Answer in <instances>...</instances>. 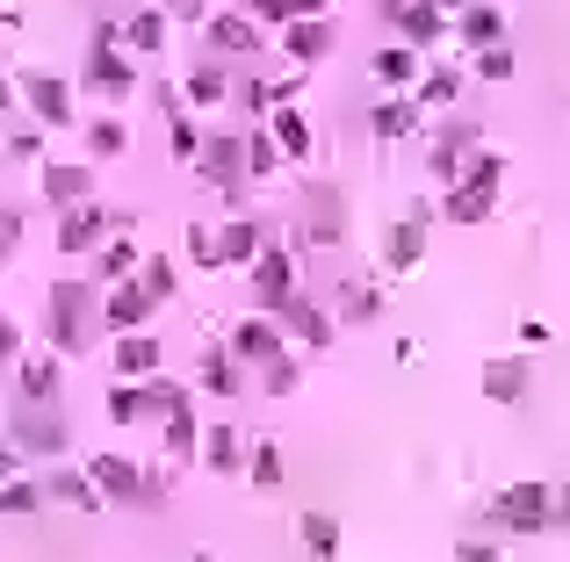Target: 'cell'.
Wrapping results in <instances>:
<instances>
[{"mask_svg": "<svg viewBox=\"0 0 570 562\" xmlns=\"http://www.w3.org/2000/svg\"><path fill=\"white\" fill-rule=\"evenodd\" d=\"M253 483H260V491H275V483H282V455H275V447H253Z\"/></svg>", "mask_w": 570, "mask_h": 562, "instance_id": "681fc988", "label": "cell"}, {"mask_svg": "<svg viewBox=\"0 0 570 562\" xmlns=\"http://www.w3.org/2000/svg\"><path fill=\"white\" fill-rule=\"evenodd\" d=\"M463 181H469V187H485V195H499V181H505V159H499V152H477V159L463 167ZM448 187H455V181H448Z\"/></svg>", "mask_w": 570, "mask_h": 562, "instance_id": "d590c367", "label": "cell"}, {"mask_svg": "<svg viewBox=\"0 0 570 562\" xmlns=\"http://www.w3.org/2000/svg\"><path fill=\"white\" fill-rule=\"evenodd\" d=\"M499 527L505 534H549L556 527V491L542 477H520L499 491Z\"/></svg>", "mask_w": 570, "mask_h": 562, "instance_id": "7a4b0ae2", "label": "cell"}, {"mask_svg": "<svg viewBox=\"0 0 570 562\" xmlns=\"http://www.w3.org/2000/svg\"><path fill=\"white\" fill-rule=\"evenodd\" d=\"M22 94H30V108L52 123V130H58V123H72V94H66V80H52V72H30V80H22Z\"/></svg>", "mask_w": 570, "mask_h": 562, "instance_id": "2e32d148", "label": "cell"}, {"mask_svg": "<svg viewBox=\"0 0 570 562\" xmlns=\"http://www.w3.org/2000/svg\"><path fill=\"white\" fill-rule=\"evenodd\" d=\"M44 505V477H22V483H0V512L8 519H22V512Z\"/></svg>", "mask_w": 570, "mask_h": 562, "instance_id": "1f68e13d", "label": "cell"}, {"mask_svg": "<svg viewBox=\"0 0 570 562\" xmlns=\"http://www.w3.org/2000/svg\"><path fill=\"white\" fill-rule=\"evenodd\" d=\"M145 404L173 418V411H189V397H181V382H167V375H145Z\"/></svg>", "mask_w": 570, "mask_h": 562, "instance_id": "ab89813d", "label": "cell"}, {"mask_svg": "<svg viewBox=\"0 0 570 562\" xmlns=\"http://www.w3.org/2000/svg\"><path fill=\"white\" fill-rule=\"evenodd\" d=\"M195 382H203V390H209V397H231V390H239V368H231V360H225V354H209V360H203V368H195Z\"/></svg>", "mask_w": 570, "mask_h": 562, "instance_id": "8d00e7d4", "label": "cell"}, {"mask_svg": "<svg viewBox=\"0 0 570 562\" xmlns=\"http://www.w3.org/2000/svg\"><path fill=\"white\" fill-rule=\"evenodd\" d=\"M52 390H58V360H22V397L52 404Z\"/></svg>", "mask_w": 570, "mask_h": 562, "instance_id": "d6a6232c", "label": "cell"}, {"mask_svg": "<svg viewBox=\"0 0 570 562\" xmlns=\"http://www.w3.org/2000/svg\"><path fill=\"white\" fill-rule=\"evenodd\" d=\"M419 123V102H383L376 108V137H404Z\"/></svg>", "mask_w": 570, "mask_h": 562, "instance_id": "f35d334b", "label": "cell"}, {"mask_svg": "<svg viewBox=\"0 0 570 562\" xmlns=\"http://www.w3.org/2000/svg\"><path fill=\"white\" fill-rule=\"evenodd\" d=\"M296 534H304L311 562H332V555H340V527H332L326 512H304V519H296Z\"/></svg>", "mask_w": 570, "mask_h": 562, "instance_id": "4316f807", "label": "cell"}, {"mask_svg": "<svg viewBox=\"0 0 570 562\" xmlns=\"http://www.w3.org/2000/svg\"><path fill=\"white\" fill-rule=\"evenodd\" d=\"M15 469H22V447H0V483L15 477Z\"/></svg>", "mask_w": 570, "mask_h": 562, "instance_id": "11a10c76", "label": "cell"}, {"mask_svg": "<svg viewBox=\"0 0 570 562\" xmlns=\"http://www.w3.org/2000/svg\"><path fill=\"white\" fill-rule=\"evenodd\" d=\"M15 447H22V455H66V426H58L52 411H36L30 397H22V418H15Z\"/></svg>", "mask_w": 570, "mask_h": 562, "instance_id": "ba28073f", "label": "cell"}, {"mask_svg": "<svg viewBox=\"0 0 570 562\" xmlns=\"http://www.w3.org/2000/svg\"><path fill=\"white\" fill-rule=\"evenodd\" d=\"M44 497H66V505H102V491H94L87 469H52V477H44Z\"/></svg>", "mask_w": 570, "mask_h": 562, "instance_id": "d4e9b609", "label": "cell"}, {"mask_svg": "<svg viewBox=\"0 0 570 562\" xmlns=\"http://www.w3.org/2000/svg\"><path fill=\"white\" fill-rule=\"evenodd\" d=\"M340 303H346V324H368V318H376V289H368V282H354Z\"/></svg>", "mask_w": 570, "mask_h": 562, "instance_id": "bcb514c9", "label": "cell"}, {"mask_svg": "<svg viewBox=\"0 0 570 562\" xmlns=\"http://www.w3.org/2000/svg\"><path fill=\"white\" fill-rule=\"evenodd\" d=\"M15 346H22V340H15V324L0 318V368H8V360H15Z\"/></svg>", "mask_w": 570, "mask_h": 562, "instance_id": "db71d44e", "label": "cell"}, {"mask_svg": "<svg viewBox=\"0 0 570 562\" xmlns=\"http://www.w3.org/2000/svg\"><path fill=\"white\" fill-rule=\"evenodd\" d=\"M253 22L260 30H282V22H296V0H253Z\"/></svg>", "mask_w": 570, "mask_h": 562, "instance_id": "c3c4849f", "label": "cell"}, {"mask_svg": "<svg viewBox=\"0 0 570 562\" xmlns=\"http://www.w3.org/2000/svg\"><path fill=\"white\" fill-rule=\"evenodd\" d=\"M159 310V296L145 289V282H109V303H102V324L109 332H145Z\"/></svg>", "mask_w": 570, "mask_h": 562, "instance_id": "277c9868", "label": "cell"}, {"mask_svg": "<svg viewBox=\"0 0 570 562\" xmlns=\"http://www.w3.org/2000/svg\"><path fill=\"white\" fill-rule=\"evenodd\" d=\"M116 375H130V382L159 375V340L152 332H116Z\"/></svg>", "mask_w": 570, "mask_h": 562, "instance_id": "ac0fdd59", "label": "cell"}, {"mask_svg": "<svg viewBox=\"0 0 570 562\" xmlns=\"http://www.w3.org/2000/svg\"><path fill=\"white\" fill-rule=\"evenodd\" d=\"M138 282H145V289L159 296V303H167V296H173V282H181V274H173V260H167V253H152V260H145V267H138Z\"/></svg>", "mask_w": 570, "mask_h": 562, "instance_id": "60d3db41", "label": "cell"}, {"mask_svg": "<svg viewBox=\"0 0 570 562\" xmlns=\"http://www.w3.org/2000/svg\"><path fill=\"white\" fill-rule=\"evenodd\" d=\"M485 397H491V404H520V397H527V360H520V354L485 360Z\"/></svg>", "mask_w": 570, "mask_h": 562, "instance_id": "ffe728a7", "label": "cell"}, {"mask_svg": "<svg viewBox=\"0 0 570 562\" xmlns=\"http://www.w3.org/2000/svg\"><path fill=\"white\" fill-rule=\"evenodd\" d=\"M87 187H94V173H87V167H44V195H52L58 209L87 203Z\"/></svg>", "mask_w": 570, "mask_h": 562, "instance_id": "603a6c76", "label": "cell"}, {"mask_svg": "<svg viewBox=\"0 0 570 562\" xmlns=\"http://www.w3.org/2000/svg\"><path fill=\"white\" fill-rule=\"evenodd\" d=\"M267 130H275V145H282L289 159H304V152H311V123L296 116L289 102H275V123H267Z\"/></svg>", "mask_w": 570, "mask_h": 562, "instance_id": "484cf974", "label": "cell"}, {"mask_svg": "<svg viewBox=\"0 0 570 562\" xmlns=\"http://www.w3.org/2000/svg\"><path fill=\"white\" fill-rule=\"evenodd\" d=\"M368 72H376V87H390V94L419 87V44H383V51L368 58Z\"/></svg>", "mask_w": 570, "mask_h": 562, "instance_id": "7c38bea8", "label": "cell"}, {"mask_svg": "<svg viewBox=\"0 0 570 562\" xmlns=\"http://www.w3.org/2000/svg\"><path fill=\"white\" fill-rule=\"evenodd\" d=\"M203 30H209V51H231V58L260 51V22H246V15H209Z\"/></svg>", "mask_w": 570, "mask_h": 562, "instance_id": "5bb4252c", "label": "cell"}, {"mask_svg": "<svg viewBox=\"0 0 570 562\" xmlns=\"http://www.w3.org/2000/svg\"><path fill=\"white\" fill-rule=\"evenodd\" d=\"M102 231H109V209H102V203H72L66 223H58V245H66V253H87Z\"/></svg>", "mask_w": 570, "mask_h": 562, "instance_id": "9a60e30c", "label": "cell"}, {"mask_svg": "<svg viewBox=\"0 0 570 562\" xmlns=\"http://www.w3.org/2000/svg\"><path fill=\"white\" fill-rule=\"evenodd\" d=\"M231 354H246V360H282V318H246L239 332H231Z\"/></svg>", "mask_w": 570, "mask_h": 562, "instance_id": "e0dca14e", "label": "cell"}, {"mask_svg": "<svg viewBox=\"0 0 570 562\" xmlns=\"http://www.w3.org/2000/svg\"><path fill=\"white\" fill-rule=\"evenodd\" d=\"M167 447H173V455H195V447H203V433H195L189 411H173V418H167Z\"/></svg>", "mask_w": 570, "mask_h": 562, "instance_id": "7bdbcfd3", "label": "cell"}, {"mask_svg": "<svg viewBox=\"0 0 570 562\" xmlns=\"http://www.w3.org/2000/svg\"><path fill=\"white\" fill-rule=\"evenodd\" d=\"M477 137H485V123H448V130L433 137V173L441 181H463V167L477 159Z\"/></svg>", "mask_w": 570, "mask_h": 562, "instance_id": "52a82bcc", "label": "cell"}, {"mask_svg": "<svg viewBox=\"0 0 570 562\" xmlns=\"http://www.w3.org/2000/svg\"><path fill=\"white\" fill-rule=\"evenodd\" d=\"M520 72V58H513V44H485V51H477V80H513Z\"/></svg>", "mask_w": 570, "mask_h": 562, "instance_id": "e575fe53", "label": "cell"}, {"mask_svg": "<svg viewBox=\"0 0 570 562\" xmlns=\"http://www.w3.org/2000/svg\"><path fill=\"white\" fill-rule=\"evenodd\" d=\"M455 562H499V548H491V541H463V548H455Z\"/></svg>", "mask_w": 570, "mask_h": 562, "instance_id": "816d5d0a", "label": "cell"}, {"mask_svg": "<svg viewBox=\"0 0 570 562\" xmlns=\"http://www.w3.org/2000/svg\"><path fill=\"white\" fill-rule=\"evenodd\" d=\"M455 36L477 44V51H485V44H505V15L491 0H469V8H455Z\"/></svg>", "mask_w": 570, "mask_h": 562, "instance_id": "4fadbf2b", "label": "cell"}, {"mask_svg": "<svg viewBox=\"0 0 570 562\" xmlns=\"http://www.w3.org/2000/svg\"><path fill=\"white\" fill-rule=\"evenodd\" d=\"M0 108H8V80H0Z\"/></svg>", "mask_w": 570, "mask_h": 562, "instance_id": "680465c9", "label": "cell"}, {"mask_svg": "<svg viewBox=\"0 0 570 562\" xmlns=\"http://www.w3.org/2000/svg\"><path fill=\"white\" fill-rule=\"evenodd\" d=\"M123 145H130V130H123L116 116H102V123H94V130H87V152H94V159H116Z\"/></svg>", "mask_w": 570, "mask_h": 562, "instance_id": "74e56055", "label": "cell"}, {"mask_svg": "<svg viewBox=\"0 0 570 562\" xmlns=\"http://www.w3.org/2000/svg\"><path fill=\"white\" fill-rule=\"evenodd\" d=\"M441 8H469V0H441Z\"/></svg>", "mask_w": 570, "mask_h": 562, "instance_id": "6f0895ef", "label": "cell"}, {"mask_svg": "<svg viewBox=\"0 0 570 562\" xmlns=\"http://www.w3.org/2000/svg\"><path fill=\"white\" fill-rule=\"evenodd\" d=\"M87 310H102L87 282H52V296H44V340H52V354H80L87 346Z\"/></svg>", "mask_w": 570, "mask_h": 562, "instance_id": "6da1fadb", "label": "cell"}, {"mask_svg": "<svg viewBox=\"0 0 570 562\" xmlns=\"http://www.w3.org/2000/svg\"><path fill=\"white\" fill-rule=\"evenodd\" d=\"M203 137L209 130H195L189 116H173V159H203Z\"/></svg>", "mask_w": 570, "mask_h": 562, "instance_id": "f6af8a7d", "label": "cell"}, {"mask_svg": "<svg viewBox=\"0 0 570 562\" xmlns=\"http://www.w3.org/2000/svg\"><path fill=\"white\" fill-rule=\"evenodd\" d=\"M455 94H463V72H448V66H433L426 80L412 87V102H419V108H448Z\"/></svg>", "mask_w": 570, "mask_h": 562, "instance_id": "83f0119b", "label": "cell"}, {"mask_svg": "<svg viewBox=\"0 0 570 562\" xmlns=\"http://www.w3.org/2000/svg\"><path fill=\"white\" fill-rule=\"evenodd\" d=\"M225 87H231V80H225L217 66H195V72H189V102H195V108H217V102H225Z\"/></svg>", "mask_w": 570, "mask_h": 562, "instance_id": "836d02e7", "label": "cell"}, {"mask_svg": "<svg viewBox=\"0 0 570 562\" xmlns=\"http://www.w3.org/2000/svg\"><path fill=\"white\" fill-rule=\"evenodd\" d=\"M253 289H260V303H267V310L296 296V267H289V253H282V245H267V253L253 260Z\"/></svg>", "mask_w": 570, "mask_h": 562, "instance_id": "8fae6325", "label": "cell"}, {"mask_svg": "<svg viewBox=\"0 0 570 562\" xmlns=\"http://www.w3.org/2000/svg\"><path fill=\"white\" fill-rule=\"evenodd\" d=\"M87 477H94L102 505H159V497H167V483H159V477H138L123 455H94V461H87Z\"/></svg>", "mask_w": 570, "mask_h": 562, "instance_id": "3957f363", "label": "cell"}, {"mask_svg": "<svg viewBox=\"0 0 570 562\" xmlns=\"http://www.w3.org/2000/svg\"><path fill=\"white\" fill-rule=\"evenodd\" d=\"M491 203H499V195H485V187L455 181V187H448V203H441V209H448V223H485V217H491Z\"/></svg>", "mask_w": 570, "mask_h": 562, "instance_id": "cb8c5ba5", "label": "cell"}, {"mask_svg": "<svg viewBox=\"0 0 570 562\" xmlns=\"http://www.w3.org/2000/svg\"><path fill=\"white\" fill-rule=\"evenodd\" d=\"M556 527L570 534V477H563V497H556Z\"/></svg>", "mask_w": 570, "mask_h": 562, "instance_id": "9f6ffc18", "label": "cell"}, {"mask_svg": "<svg viewBox=\"0 0 570 562\" xmlns=\"http://www.w3.org/2000/svg\"><path fill=\"white\" fill-rule=\"evenodd\" d=\"M419 253H426V217L412 209L404 223H390V239H383V267H390V274H412Z\"/></svg>", "mask_w": 570, "mask_h": 562, "instance_id": "30bf717a", "label": "cell"}, {"mask_svg": "<svg viewBox=\"0 0 570 562\" xmlns=\"http://www.w3.org/2000/svg\"><path fill=\"white\" fill-rule=\"evenodd\" d=\"M217 245H225V260H231V267H253V260L267 253V245H260V223H246V217H231L225 231H217Z\"/></svg>", "mask_w": 570, "mask_h": 562, "instance_id": "7402d4cb", "label": "cell"}, {"mask_svg": "<svg viewBox=\"0 0 570 562\" xmlns=\"http://www.w3.org/2000/svg\"><path fill=\"white\" fill-rule=\"evenodd\" d=\"M282 51H289L296 66L332 58V15H296V22H282Z\"/></svg>", "mask_w": 570, "mask_h": 562, "instance_id": "8992f818", "label": "cell"}, {"mask_svg": "<svg viewBox=\"0 0 570 562\" xmlns=\"http://www.w3.org/2000/svg\"><path fill=\"white\" fill-rule=\"evenodd\" d=\"M203 461L217 469V477H231V469H239V433H231L225 418H217V426L203 433Z\"/></svg>", "mask_w": 570, "mask_h": 562, "instance_id": "f1b7e54d", "label": "cell"}, {"mask_svg": "<svg viewBox=\"0 0 570 562\" xmlns=\"http://www.w3.org/2000/svg\"><path fill=\"white\" fill-rule=\"evenodd\" d=\"M123 36H130V51H159V44H167V15H159V8H145V15L123 22Z\"/></svg>", "mask_w": 570, "mask_h": 562, "instance_id": "f546056e", "label": "cell"}, {"mask_svg": "<svg viewBox=\"0 0 570 562\" xmlns=\"http://www.w3.org/2000/svg\"><path fill=\"white\" fill-rule=\"evenodd\" d=\"M145 411H152V404H145V390H130V382H123V390L109 397V418H116V426H138Z\"/></svg>", "mask_w": 570, "mask_h": 562, "instance_id": "b9f144b4", "label": "cell"}, {"mask_svg": "<svg viewBox=\"0 0 570 562\" xmlns=\"http://www.w3.org/2000/svg\"><path fill=\"white\" fill-rule=\"evenodd\" d=\"M87 87H102V94H130V87H138V72H130V58H123V51L94 44V58H87Z\"/></svg>", "mask_w": 570, "mask_h": 562, "instance_id": "d6986e66", "label": "cell"}, {"mask_svg": "<svg viewBox=\"0 0 570 562\" xmlns=\"http://www.w3.org/2000/svg\"><path fill=\"white\" fill-rule=\"evenodd\" d=\"M189 260H195V267H225V245L209 239L203 223H189Z\"/></svg>", "mask_w": 570, "mask_h": 562, "instance_id": "ee69618b", "label": "cell"}, {"mask_svg": "<svg viewBox=\"0 0 570 562\" xmlns=\"http://www.w3.org/2000/svg\"><path fill=\"white\" fill-rule=\"evenodd\" d=\"M398 30H404V44H433V36L448 30V8H441V0H404Z\"/></svg>", "mask_w": 570, "mask_h": 562, "instance_id": "44dd1931", "label": "cell"}, {"mask_svg": "<svg viewBox=\"0 0 570 562\" xmlns=\"http://www.w3.org/2000/svg\"><path fill=\"white\" fill-rule=\"evenodd\" d=\"M203 173L225 195H239V181H246V145H239V130H209L203 137Z\"/></svg>", "mask_w": 570, "mask_h": 562, "instance_id": "5b68a950", "label": "cell"}, {"mask_svg": "<svg viewBox=\"0 0 570 562\" xmlns=\"http://www.w3.org/2000/svg\"><path fill=\"white\" fill-rule=\"evenodd\" d=\"M15 231H22V217H15V209H0V253L15 245Z\"/></svg>", "mask_w": 570, "mask_h": 562, "instance_id": "f5cc1de1", "label": "cell"}, {"mask_svg": "<svg viewBox=\"0 0 570 562\" xmlns=\"http://www.w3.org/2000/svg\"><path fill=\"white\" fill-rule=\"evenodd\" d=\"M267 390H296V368H289V354H282V360H267Z\"/></svg>", "mask_w": 570, "mask_h": 562, "instance_id": "f907efd6", "label": "cell"}, {"mask_svg": "<svg viewBox=\"0 0 570 562\" xmlns=\"http://www.w3.org/2000/svg\"><path fill=\"white\" fill-rule=\"evenodd\" d=\"M275 318H282V332H289V340H304V346H332V318L311 303V296H289V303H275Z\"/></svg>", "mask_w": 570, "mask_h": 562, "instance_id": "9c48e42d", "label": "cell"}, {"mask_svg": "<svg viewBox=\"0 0 570 562\" xmlns=\"http://www.w3.org/2000/svg\"><path fill=\"white\" fill-rule=\"evenodd\" d=\"M145 260H138V245H102V267H94V282H130V274H138Z\"/></svg>", "mask_w": 570, "mask_h": 562, "instance_id": "4dcf8cb0", "label": "cell"}, {"mask_svg": "<svg viewBox=\"0 0 570 562\" xmlns=\"http://www.w3.org/2000/svg\"><path fill=\"white\" fill-rule=\"evenodd\" d=\"M275 152H282V145H275V137H246V173H267V167H275Z\"/></svg>", "mask_w": 570, "mask_h": 562, "instance_id": "7dc6e473", "label": "cell"}]
</instances>
